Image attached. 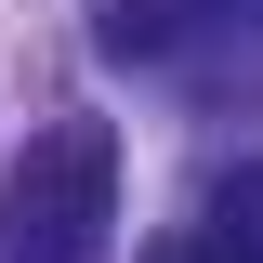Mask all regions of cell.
Segmentation results:
<instances>
[{
	"label": "cell",
	"mask_w": 263,
	"mask_h": 263,
	"mask_svg": "<svg viewBox=\"0 0 263 263\" xmlns=\"http://www.w3.org/2000/svg\"><path fill=\"white\" fill-rule=\"evenodd\" d=\"M105 224H119V132L105 119H53L0 171V263H105Z\"/></svg>",
	"instance_id": "6da1fadb"
},
{
	"label": "cell",
	"mask_w": 263,
	"mask_h": 263,
	"mask_svg": "<svg viewBox=\"0 0 263 263\" xmlns=\"http://www.w3.org/2000/svg\"><path fill=\"white\" fill-rule=\"evenodd\" d=\"M158 263H263V158L211 171V184H197V211H184V237H171Z\"/></svg>",
	"instance_id": "7a4b0ae2"
},
{
	"label": "cell",
	"mask_w": 263,
	"mask_h": 263,
	"mask_svg": "<svg viewBox=\"0 0 263 263\" xmlns=\"http://www.w3.org/2000/svg\"><path fill=\"white\" fill-rule=\"evenodd\" d=\"M211 13H237V0H92V53L105 66H171Z\"/></svg>",
	"instance_id": "3957f363"
}]
</instances>
